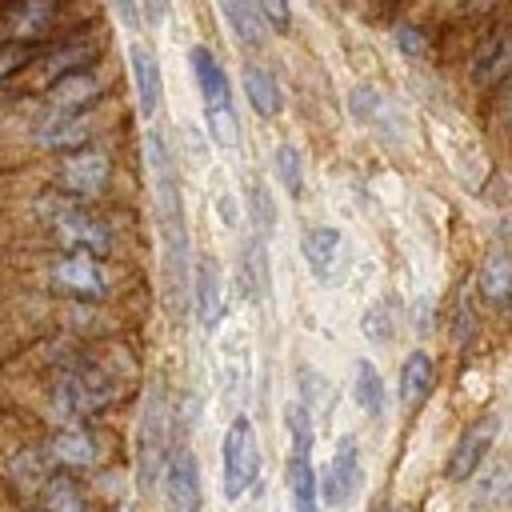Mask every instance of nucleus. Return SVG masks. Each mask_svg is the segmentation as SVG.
I'll return each mask as SVG.
<instances>
[{
  "mask_svg": "<svg viewBox=\"0 0 512 512\" xmlns=\"http://www.w3.org/2000/svg\"><path fill=\"white\" fill-rule=\"evenodd\" d=\"M48 448H52V460H60L64 468H88V464H96V456H100L92 432L80 428V424H64V428L52 436Z\"/></svg>",
  "mask_w": 512,
  "mask_h": 512,
  "instance_id": "nucleus-24",
  "label": "nucleus"
},
{
  "mask_svg": "<svg viewBox=\"0 0 512 512\" xmlns=\"http://www.w3.org/2000/svg\"><path fill=\"white\" fill-rule=\"evenodd\" d=\"M396 44L408 52V56H428V44H424V32L420 28H412V24H396Z\"/></svg>",
  "mask_w": 512,
  "mask_h": 512,
  "instance_id": "nucleus-37",
  "label": "nucleus"
},
{
  "mask_svg": "<svg viewBox=\"0 0 512 512\" xmlns=\"http://www.w3.org/2000/svg\"><path fill=\"white\" fill-rule=\"evenodd\" d=\"M240 88H244V100H248V108H252L256 116H264V120L280 116V108H284V92H280L276 76H272L264 64L248 60V64L240 68Z\"/></svg>",
  "mask_w": 512,
  "mask_h": 512,
  "instance_id": "nucleus-19",
  "label": "nucleus"
},
{
  "mask_svg": "<svg viewBox=\"0 0 512 512\" xmlns=\"http://www.w3.org/2000/svg\"><path fill=\"white\" fill-rule=\"evenodd\" d=\"M260 476V440L248 416H232L220 440V492L224 500H240Z\"/></svg>",
  "mask_w": 512,
  "mask_h": 512,
  "instance_id": "nucleus-5",
  "label": "nucleus"
},
{
  "mask_svg": "<svg viewBox=\"0 0 512 512\" xmlns=\"http://www.w3.org/2000/svg\"><path fill=\"white\" fill-rule=\"evenodd\" d=\"M432 384H436V364H432V356H428L424 348L408 352V356L400 360V376H396V400H400V408H404V412L420 408V404L428 400Z\"/></svg>",
  "mask_w": 512,
  "mask_h": 512,
  "instance_id": "nucleus-17",
  "label": "nucleus"
},
{
  "mask_svg": "<svg viewBox=\"0 0 512 512\" xmlns=\"http://www.w3.org/2000/svg\"><path fill=\"white\" fill-rule=\"evenodd\" d=\"M112 180V164L104 152L96 148H76V152H64L60 168H56V184H60V196L68 200H92L108 188Z\"/></svg>",
  "mask_w": 512,
  "mask_h": 512,
  "instance_id": "nucleus-6",
  "label": "nucleus"
},
{
  "mask_svg": "<svg viewBox=\"0 0 512 512\" xmlns=\"http://www.w3.org/2000/svg\"><path fill=\"white\" fill-rule=\"evenodd\" d=\"M284 432H288V448H296V452H312V440H316V416H312L300 400H292V404H284Z\"/></svg>",
  "mask_w": 512,
  "mask_h": 512,
  "instance_id": "nucleus-33",
  "label": "nucleus"
},
{
  "mask_svg": "<svg viewBox=\"0 0 512 512\" xmlns=\"http://www.w3.org/2000/svg\"><path fill=\"white\" fill-rule=\"evenodd\" d=\"M216 8H220L224 24L232 28V36H236L240 44H264L268 24H264L256 0H216Z\"/></svg>",
  "mask_w": 512,
  "mask_h": 512,
  "instance_id": "nucleus-27",
  "label": "nucleus"
},
{
  "mask_svg": "<svg viewBox=\"0 0 512 512\" xmlns=\"http://www.w3.org/2000/svg\"><path fill=\"white\" fill-rule=\"evenodd\" d=\"M256 8H260V16H264L268 32H288V28H292V8H288V0H256Z\"/></svg>",
  "mask_w": 512,
  "mask_h": 512,
  "instance_id": "nucleus-36",
  "label": "nucleus"
},
{
  "mask_svg": "<svg viewBox=\"0 0 512 512\" xmlns=\"http://www.w3.org/2000/svg\"><path fill=\"white\" fill-rule=\"evenodd\" d=\"M300 256L320 284H332L348 268V240L332 224H308L300 232Z\"/></svg>",
  "mask_w": 512,
  "mask_h": 512,
  "instance_id": "nucleus-10",
  "label": "nucleus"
},
{
  "mask_svg": "<svg viewBox=\"0 0 512 512\" xmlns=\"http://www.w3.org/2000/svg\"><path fill=\"white\" fill-rule=\"evenodd\" d=\"M148 172H152V200H156V232H160V276L172 312L184 308L192 292V236L184 216L180 168L160 128H148Z\"/></svg>",
  "mask_w": 512,
  "mask_h": 512,
  "instance_id": "nucleus-1",
  "label": "nucleus"
},
{
  "mask_svg": "<svg viewBox=\"0 0 512 512\" xmlns=\"http://www.w3.org/2000/svg\"><path fill=\"white\" fill-rule=\"evenodd\" d=\"M296 384H300V404L312 412V416H320V412H328L332 408V384H328V376L324 372H316V368H308V364H300L296 368Z\"/></svg>",
  "mask_w": 512,
  "mask_h": 512,
  "instance_id": "nucleus-31",
  "label": "nucleus"
},
{
  "mask_svg": "<svg viewBox=\"0 0 512 512\" xmlns=\"http://www.w3.org/2000/svg\"><path fill=\"white\" fill-rule=\"evenodd\" d=\"M272 168H276L280 188H284L292 200H300V196H304V160H300V152H296L292 144H276Z\"/></svg>",
  "mask_w": 512,
  "mask_h": 512,
  "instance_id": "nucleus-32",
  "label": "nucleus"
},
{
  "mask_svg": "<svg viewBox=\"0 0 512 512\" xmlns=\"http://www.w3.org/2000/svg\"><path fill=\"white\" fill-rule=\"evenodd\" d=\"M56 0H12L0 16V28L8 36V44H28L52 32L56 24Z\"/></svg>",
  "mask_w": 512,
  "mask_h": 512,
  "instance_id": "nucleus-15",
  "label": "nucleus"
},
{
  "mask_svg": "<svg viewBox=\"0 0 512 512\" xmlns=\"http://www.w3.org/2000/svg\"><path fill=\"white\" fill-rule=\"evenodd\" d=\"M504 496H508V500H512V480H508V488H504Z\"/></svg>",
  "mask_w": 512,
  "mask_h": 512,
  "instance_id": "nucleus-44",
  "label": "nucleus"
},
{
  "mask_svg": "<svg viewBox=\"0 0 512 512\" xmlns=\"http://www.w3.org/2000/svg\"><path fill=\"white\" fill-rule=\"evenodd\" d=\"M360 480H364L360 444H356L352 432H344V436L336 440V448H332L324 472H320V496H324V504H328V508H344V504L356 496Z\"/></svg>",
  "mask_w": 512,
  "mask_h": 512,
  "instance_id": "nucleus-8",
  "label": "nucleus"
},
{
  "mask_svg": "<svg viewBox=\"0 0 512 512\" xmlns=\"http://www.w3.org/2000/svg\"><path fill=\"white\" fill-rule=\"evenodd\" d=\"M140 12H144L152 24H160V20L168 16V0H140Z\"/></svg>",
  "mask_w": 512,
  "mask_h": 512,
  "instance_id": "nucleus-41",
  "label": "nucleus"
},
{
  "mask_svg": "<svg viewBox=\"0 0 512 512\" xmlns=\"http://www.w3.org/2000/svg\"><path fill=\"white\" fill-rule=\"evenodd\" d=\"M172 448H176L172 444V412H168L164 388L152 384L144 396V408H140V428H136V484L144 492L156 488Z\"/></svg>",
  "mask_w": 512,
  "mask_h": 512,
  "instance_id": "nucleus-3",
  "label": "nucleus"
},
{
  "mask_svg": "<svg viewBox=\"0 0 512 512\" xmlns=\"http://www.w3.org/2000/svg\"><path fill=\"white\" fill-rule=\"evenodd\" d=\"M284 484L292 496V512H320V472L312 468V452H288Z\"/></svg>",
  "mask_w": 512,
  "mask_h": 512,
  "instance_id": "nucleus-18",
  "label": "nucleus"
},
{
  "mask_svg": "<svg viewBox=\"0 0 512 512\" xmlns=\"http://www.w3.org/2000/svg\"><path fill=\"white\" fill-rule=\"evenodd\" d=\"M348 112H352L356 124L372 128L376 136H392V140H396L400 128H404L400 108H396L380 88H372V84H356V88L348 92Z\"/></svg>",
  "mask_w": 512,
  "mask_h": 512,
  "instance_id": "nucleus-14",
  "label": "nucleus"
},
{
  "mask_svg": "<svg viewBox=\"0 0 512 512\" xmlns=\"http://www.w3.org/2000/svg\"><path fill=\"white\" fill-rule=\"evenodd\" d=\"M116 4V12H120V20L128 24V32H140V24H144V12H140V0H112Z\"/></svg>",
  "mask_w": 512,
  "mask_h": 512,
  "instance_id": "nucleus-39",
  "label": "nucleus"
},
{
  "mask_svg": "<svg viewBox=\"0 0 512 512\" xmlns=\"http://www.w3.org/2000/svg\"><path fill=\"white\" fill-rule=\"evenodd\" d=\"M476 4H496V0H476Z\"/></svg>",
  "mask_w": 512,
  "mask_h": 512,
  "instance_id": "nucleus-45",
  "label": "nucleus"
},
{
  "mask_svg": "<svg viewBox=\"0 0 512 512\" xmlns=\"http://www.w3.org/2000/svg\"><path fill=\"white\" fill-rule=\"evenodd\" d=\"M20 64H28V44H0V80L12 76Z\"/></svg>",
  "mask_w": 512,
  "mask_h": 512,
  "instance_id": "nucleus-38",
  "label": "nucleus"
},
{
  "mask_svg": "<svg viewBox=\"0 0 512 512\" xmlns=\"http://www.w3.org/2000/svg\"><path fill=\"white\" fill-rule=\"evenodd\" d=\"M480 296L488 304H512V252L492 248L480 264Z\"/></svg>",
  "mask_w": 512,
  "mask_h": 512,
  "instance_id": "nucleus-26",
  "label": "nucleus"
},
{
  "mask_svg": "<svg viewBox=\"0 0 512 512\" xmlns=\"http://www.w3.org/2000/svg\"><path fill=\"white\" fill-rule=\"evenodd\" d=\"M128 64H132V84H136V104H140V116H152L160 108V96H164V72L156 64V56L148 48H128Z\"/></svg>",
  "mask_w": 512,
  "mask_h": 512,
  "instance_id": "nucleus-20",
  "label": "nucleus"
},
{
  "mask_svg": "<svg viewBox=\"0 0 512 512\" xmlns=\"http://www.w3.org/2000/svg\"><path fill=\"white\" fill-rule=\"evenodd\" d=\"M40 512H88V500L72 476H52L40 492Z\"/></svg>",
  "mask_w": 512,
  "mask_h": 512,
  "instance_id": "nucleus-30",
  "label": "nucleus"
},
{
  "mask_svg": "<svg viewBox=\"0 0 512 512\" xmlns=\"http://www.w3.org/2000/svg\"><path fill=\"white\" fill-rule=\"evenodd\" d=\"M52 284L72 292V296H84V300H96L108 292V276L100 268L96 256H84V252H64L52 260Z\"/></svg>",
  "mask_w": 512,
  "mask_h": 512,
  "instance_id": "nucleus-12",
  "label": "nucleus"
},
{
  "mask_svg": "<svg viewBox=\"0 0 512 512\" xmlns=\"http://www.w3.org/2000/svg\"><path fill=\"white\" fill-rule=\"evenodd\" d=\"M44 212V224L48 232L56 236V244L64 252H84V256H108L112 252V232L100 216H92L80 200H68V196H56L52 204L40 208Z\"/></svg>",
  "mask_w": 512,
  "mask_h": 512,
  "instance_id": "nucleus-4",
  "label": "nucleus"
},
{
  "mask_svg": "<svg viewBox=\"0 0 512 512\" xmlns=\"http://www.w3.org/2000/svg\"><path fill=\"white\" fill-rule=\"evenodd\" d=\"M188 68H192V80H196V92H200V104L204 108H224L232 104V88H228V76H224V64L204 48H188Z\"/></svg>",
  "mask_w": 512,
  "mask_h": 512,
  "instance_id": "nucleus-16",
  "label": "nucleus"
},
{
  "mask_svg": "<svg viewBox=\"0 0 512 512\" xmlns=\"http://www.w3.org/2000/svg\"><path fill=\"white\" fill-rule=\"evenodd\" d=\"M44 148H60V152H76V148H88L92 140V124L88 116H48L40 124V136H36Z\"/></svg>",
  "mask_w": 512,
  "mask_h": 512,
  "instance_id": "nucleus-25",
  "label": "nucleus"
},
{
  "mask_svg": "<svg viewBox=\"0 0 512 512\" xmlns=\"http://www.w3.org/2000/svg\"><path fill=\"white\" fill-rule=\"evenodd\" d=\"M104 92V80L96 72H72V76H60L56 84H48V96H44V116H80L88 104H96Z\"/></svg>",
  "mask_w": 512,
  "mask_h": 512,
  "instance_id": "nucleus-13",
  "label": "nucleus"
},
{
  "mask_svg": "<svg viewBox=\"0 0 512 512\" xmlns=\"http://www.w3.org/2000/svg\"><path fill=\"white\" fill-rule=\"evenodd\" d=\"M500 116H504V124L512 128V76H508V84H504V96H500Z\"/></svg>",
  "mask_w": 512,
  "mask_h": 512,
  "instance_id": "nucleus-42",
  "label": "nucleus"
},
{
  "mask_svg": "<svg viewBox=\"0 0 512 512\" xmlns=\"http://www.w3.org/2000/svg\"><path fill=\"white\" fill-rule=\"evenodd\" d=\"M360 328H364V336H368L372 344H388V340H392V332H396V324H392V308H388L384 300L368 304V308H364Z\"/></svg>",
  "mask_w": 512,
  "mask_h": 512,
  "instance_id": "nucleus-35",
  "label": "nucleus"
},
{
  "mask_svg": "<svg viewBox=\"0 0 512 512\" xmlns=\"http://www.w3.org/2000/svg\"><path fill=\"white\" fill-rule=\"evenodd\" d=\"M496 432H500V416H480V420H472V424L456 436V444L448 448L444 476H448L452 484L472 480V476L480 472V464L488 460V452H492V444H496Z\"/></svg>",
  "mask_w": 512,
  "mask_h": 512,
  "instance_id": "nucleus-7",
  "label": "nucleus"
},
{
  "mask_svg": "<svg viewBox=\"0 0 512 512\" xmlns=\"http://www.w3.org/2000/svg\"><path fill=\"white\" fill-rule=\"evenodd\" d=\"M244 208H248L252 232H256L260 240H268V236L276 232V200H272V188H268L260 176L248 180V188H244Z\"/></svg>",
  "mask_w": 512,
  "mask_h": 512,
  "instance_id": "nucleus-29",
  "label": "nucleus"
},
{
  "mask_svg": "<svg viewBox=\"0 0 512 512\" xmlns=\"http://www.w3.org/2000/svg\"><path fill=\"white\" fill-rule=\"evenodd\" d=\"M116 396L112 376L92 364V360H76L72 368H64V376L52 384V408L64 424H80L96 412H104Z\"/></svg>",
  "mask_w": 512,
  "mask_h": 512,
  "instance_id": "nucleus-2",
  "label": "nucleus"
},
{
  "mask_svg": "<svg viewBox=\"0 0 512 512\" xmlns=\"http://www.w3.org/2000/svg\"><path fill=\"white\" fill-rule=\"evenodd\" d=\"M204 124H208L212 144H220V148H236V144H240V120H236V108H232V104H224V108H204Z\"/></svg>",
  "mask_w": 512,
  "mask_h": 512,
  "instance_id": "nucleus-34",
  "label": "nucleus"
},
{
  "mask_svg": "<svg viewBox=\"0 0 512 512\" xmlns=\"http://www.w3.org/2000/svg\"><path fill=\"white\" fill-rule=\"evenodd\" d=\"M96 56H100V44L96 40H72V44L56 48V52H48L40 60V76L48 84H56L60 76H72V72H84L88 64H96Z\"/></svg>",
  "mask_w": 512,
  "mask_h": 512,
  "instance_id": "nucleus-23",
  "label": "nucleus"
},
{
  "mask_svg": "<svg viewBox=\"0 0 512 512\" xmlns=\"http://www.w3.org/2000/svg\"><path fill=\"white\" fill-rule=\"evenodd\" d=\"M216 212L224 216V224H236V200H232V192H228V184L224 188H216Z\"/></svg>",
  "mask_w": 512,
  "mask_h": 512,
  "instance_id": "nucleus-40",
  "label": "nucleus"
},
{
  "mask_svg": "<svg viewBox=\"0 0 512 512\" xmlns=\"http://www.w3.org/2000/svg\"><path fill=\"white\" fill-rule=\"evenodd\" d=\"M352 404L372 420L384 416V376L376 372L372 360H356L352 364Z\"/></svg>",
  "mask_w": 512,
  "mask_h": 512,
  "instance_id": "nucleus-28",
  "label": "nucleus"
},
{
  "mask_svg": "<svg viewBox=\"0 0 512 512\" xmlns=\"http://www.w3.org/2000/svg\"><path fill=\"white\" fill-rule=\"evenodd\" d=\"M120 512H132V508H120Z\"/></svg>",
  "mask_w": 512,
  "mask_h": 512,
  "instance_id": "nucleus-46",
  "label": "nucleus"
},
{
  "mask_svg": "<svg viewBox=\"0 0 512 512\" xmlns=\"http://www.w3.org/2000/svg\"><path fill=\"white\" fill-rule=\"evenodd\" d=\"M160 484H164V508L168 512H200L204 504V484H200V460L192 448L176 444L164 472H160Z\"/></svg>",
  "mask_w": 512,
  "mask_h": 512,
  "instance_id": "nucleus-9",
  "label": "nucleus"
},
{
  "mask_svg": "<svg viewBox=\"0 0 512 512\" xmlns=\"http://www.w3.org/2000/svg\"><path fill=\"white\" fill-rule=\"evenodd\" d=\"M368 512H392V504H388V500H376V504H372Z\"/></svg>",
  "mask_w": 512,
  "mask_h": 512,
  "instance_id": "nucleus-43",
  "label": "nucleus"
},
{
  "mask_svg": "<svg viewBox=\"0 0 512 512\" xmlns=\"http://www.w3.org/2000/svg\"><path fill=\"white\" fill-rule=\"evenodd\" d=\"M512 76V28H500L472 60V84L488 88L496 80H508Z\"/></svg>",
  "mask_w": 512,
  "mask_h": 512,
  "instance_id": "nucleus-21",
  "label": "nucleus"
},
{
  "mask_svg": "<svg viewBox=\"0 0 512 512\" xmlns=\"http://www.w3.org/2000/svg\"><path fill=\"white\" fill-rule=\"evenodd\" d=\"M192 312L200 320L204 332H216L224 312H228V296H224V276H220V264L212 256H200L196 268H192Z\"/></svg>",
  "mask_w": 512,
  "mask_h": 512,
  "instance_id": "nucleus-11",
  "label": "nucleus"
},
{
  "mask_svg": "<svg viewBox=\"0 0 512 512\" xmlns=\"http://www.w3.org/2000/svg\"><path fill=\"white\" fill-rule=\"evenodd\" d=\"M272 276H268V240H260L256 232L244 236L240 244V288L248 300H260L268 292Z\"/></svg>",
  "mask_w": 512,
  "mask_h": 512,
  "instance_id": "nucleus-22",
  "label": "nucleus"
}]
</instances>
